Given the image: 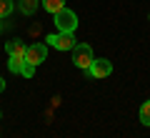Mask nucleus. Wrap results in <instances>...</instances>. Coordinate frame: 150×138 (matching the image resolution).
<instances>
[{
    "label": "nucleus",
    "instance_id": "f257e3e1",
    "mask_svg": "<svg viewBox=\"0 0 150 138\" xmlns=\"http://www.w3.org/2000/svg\"><path fill=\"white\" fill-rule=\"evenodd\" d=\"M93 48L88 45V43H80V45H75L73 48V63H75V68H80V70H85L88 73V68L93 65Z\"/></svg>",
    "mask_w": 150,
    "mask_h": 138
},
{
    "label": "nucleus",
    "instance_id": "f03ea898",
    "mask_svg": "<svg viewBox=\"0 0 150 138\" xmlns=\"http://www.w3.org/2000/svg\"><path fill=\"white\" fill-rule=\"evenodd\" d=\"M55 25H58L60 33H75V28H78V15H75L73 10H68V8H63V10L55 15Z\"/></svg>",
    "mask_w": 150,
    "mask_h": 138
},
{
    "label": "nucleus",
    "instance_id": "7ed1b4c3",
    "mask_svg": "<svg viewBox=\"0 0 150 138\" xmlns=\"http://www.w3.org/2000/svg\"><path fill=\"white\" fill-rule=\"evenodd\" d=\"M110 73H112V63L105 60V58H95L93 65L88 68V75H90V78H108Z\"/></svg>",
    "mask_w": 150,
    "mask_h": 138
},
{
    "label": "nucleus",
    "instance_id": "20e7f679",
    "mask_svg": "<svg viewBox=\"0 0 150 138\" xmlns=\"http://www.w3.org/2000/svg\"><path fill=\"white\" fill-rule=\"evenodd\" d=\"M45 58H48V48L43 43H35V45H30L25 50V63H30V65H40Z\"/></svg>",
    "mask_w": 150,
    "mask_h": 138
},
{
    "label": "nucleus",
    "instance_id": "39448f33",
    "mask_svg": "<svg viewBox=\"0 0 150 138\" xmlns=\"http://www.w3.org/2000/svg\"><path fill=\"white\" fill-rule=\"evenodd\" d=\"M48 43L53 45L55 50H73V48H75V38H73V33H58V35H50Z\"/></svg>",
    "mask_w": 150,
    "mask_h": 138
},
{
    "label": "nucleus",
    "instance_id": "423d86ee",
    "mask_svg": "<svg viewBox=\"0 0 150 138\" xmlns=\"http://www.w3.org/2000/svg\"><path fill=\"white\" fill-rule=\"evenodd\" d=\"M5 50L10 53V58H25V43H20V40H8L5 43Z\"/></svg>",
    "mask_w": 150,
    "mask_h": 138
},
{
    "label": "nucleus",
    "instance_id": "0eeeda50",
    "mask_svg": "<svg viewBox=\"0 0 150 138\" xmlns=\"http://www.w3.org/2000/svg\"><path fill=\"white\" fill-rule=\"evenodd\" d=\"M43 8L48 13H53V15H58V13L65 8V0H43Z\"/></svg>",
    "mask_w": 150,
    "mask_h": 138
},
{
    "label": "nucleus",
    "instance_id": "6e6552de",
    "mask_svg": "<svg viewBox=\"0 0 150 138\" xmlns=\"http://www.w3.org/2000/svg\"><path fill=\"white\" fill-rule=\"evenodd\" d=\"M38 10V0H20V13L23 15H33Z\"/></svg>",
    "mask_w": 150,
    "mask_h": 138
},
{
    "label": "nucleus",
    "instance_id": "1a4fd4ad",
    "mask_svg": "<svg viewBox=\"0 0 150 138\" xmlns=\"http://www.w3.org/2000/svg\"><path fill=\"white\" fill-rule=\"evenodd\" d=\"M140 123L143 126H150V101L140 106Z\"/></svg>",
    "mask_w": 150,
    "mask_h": 138
},
{
    "label": "nucleus",
    "instance_id": "9d476101",
    "mask_svg": "<svg viewBox=\"0 0 150 138\" xmlns=\"http://www.w3.org/2000/svg\"><path fill=\"white\" fill-rule=\"evenodd\" d=\"M23 63H25V58H10V60H8L10 73H20V70H23Z\"/></svg>",
    "mask_w": 150,
    "mask_h": 138
},
{
    "label": "nucleus",
    "instance_id": "9b49d317",
    "mask_svg": "<svg viewBox=\"0 0 150 138\" xmlns=\"http://www.w3.org/2000/svg\"><path fill=\"white\" fill-rule=\"evenodd\" d=\"M13 13V0H0V18H5Z\"/></svg>",
    "mask_w": 150,
    "mask_h": 138
},
{
    "label": "nucleus",
    "instance_id": "f8f14e48",
    "mask_svg": "<svg viewBox=\"0 0 150 138\" xmlns=\"http://www.w3.org/2000/svg\"><path fill=\"white\" fill-rule=\"evenodd\" d=\"M33 73H35V65H30V63H23L20 75H25V78H33Z\"/></svg>",
    "mask_w": 150,
    "mask_h": 138
},
{
    "label": "nucleus",
    "instance_id": "ddd939ff",
    "mask_svg": "<svg viewBox=\"0 0 150 138\" xmlns=\"http://www.w3.org/2000/svg\"><path fill=\"white\" fill-rule=\"evenodd\" d=\"M3 90H5V80L0 78V93H3Z\"/></svg>",
    "mask_w": 150,
    "mask_h": 138
},
{
    "label": "nucleus",
    "instance_id": "4468645a",
    "mask_svg": "<svg viewBox=\"0 0 150 138\" xmlns=\"http://www.w3.org/2000/svg\"><path fill=\"white\" fill-rule=\"evenodd\" d=\"M0 30H3V25H0Z\"/></svg>",
    "mask_w": 150,
    "mask_h": 138
}]
</instances>
